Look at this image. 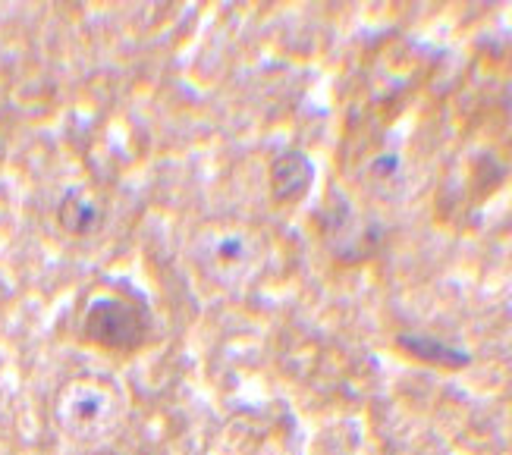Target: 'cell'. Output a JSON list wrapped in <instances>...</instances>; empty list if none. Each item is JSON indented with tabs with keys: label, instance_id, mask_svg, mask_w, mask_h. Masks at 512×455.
<instances>
[{
	"label": "cell",
	"instance_id": "6da1fadb",
	"mask_svg": "<svg viewBox=\"0 0 512 455\" xmlns=\"http://www.w3.org/2000/svg\"><path fill=\"white\" fill-rule=\"evenodd\" d=\"M85 330L92 339H98V343L114 346V349H129L145 336V324L139 311L120 299H101L88 308Z\"/></svg>",
	"mask_w": 512,
	"mask_h": 455
},
{
	"label": "cell",
	"instance_id": "3957f363",
	"mask_svg": "<svg viewBox=\"0 0 512 455\" xmlns=\"http://www.w3.org/2000/svg\"><path fill=\"white\" fill-rule=\"evenodd\" d=\"M403 346L412 349L418 358H425V361H440V364H465V361H469V355H465V352H456L450 346H440V343H434V339H409L406 336Z\"/></svg>",
	"mask_w": 512,
	"mask_h": 455
},
{
	"label": "cell",
	"instance_id": "7a4b0ae2",
	"mask_svg": "<svg viewBox=\"0 0 512 455\" xmlns=\"http://www.w3.org/2000/svg\"><path fill=\"white\" fill-rule=\"evenodd\" d=\"M289 167L293 170H289L286 176L274 173V189L280 198H299L311 182V164L302 154H289Z\"/></svg>",
	"mask_w": 512,
	"mask_h": 455
}]
</instances>
